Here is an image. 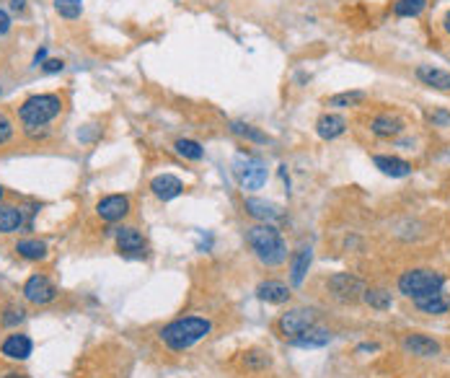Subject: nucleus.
<instances>
[{"mask_svg": "<svg viewBox=\"0 0 450 378\" xmlns=\"http://www.w3.org/2000/svg\"><path fill=\"white\" fill-rule=\"evenodd\" d=\"M212 331V324L205 316H178L160 329V342L174 352H184L202 342Z\"/></svg>", "mask_w": 450, "mask_h": 378, "instance_id": "obj_1", "label": "nucleus"}, {"mask_svg": "<svg viewBox=\"0 0 450 378\" xmlns=\"http://www.w3.org/2000/svg\"><path fill=\"white\" fill-rule=\"evenodd\" d=\"M246 244L251 246L253 256L267 267H280L288 259V244L272 223H256L246 228Z\"/></svg>", "mask_w": 450, "mask_h": 378, "instance_id": "obj_2", "label": "nucleus"}, {"mask_svg": "<svg viewBox=\"0 0 450 378\" xmlns=\"http://www.w3.org/2000/svg\"><path fill=\"white\" fill-rule=\"evenodd\" d=\"M62 112V99L57 94H37L28 96L19 106V120L26 127V133H37V127H44Z\"/></svg>", "mask_w": 450, "mask_h": 378, "instance_id": "obj_3", "label": "nucleus"}, {"mask_svg": "<svg viewBox=\"0 0 450 378\" xmlns=\"http://www.w3.org/2000/svg\"><path fill=\"white\" fill-rule=\"evenodd\" d=\"M442 285H445V274L435 272V270H409L399 277V293L417 301L422 295L442 290Z\"/></svg>", "mask_w": 450, "mask_h": 378, "instance_id": "obj_4", "label": "nucleus"}, {"mask_svg": "<svg viewBox=\"0 0 450 378\" xmlns=\"http://www.w3.org/2000/svg\"><path fill=\"white\" fill-rule=\"evenodd\" d=\"M235 176L241 179L244 189H262L264 181H267V163L256 156H246V153H238L233 161Z\"/></svg>", "mask_w": 450, "mask_h": 378, "instance_id": "obj_5", "label": "nucleus"}, {"mask_svg": "<svg viewBox=\"0 0 450 378\" xmlns=\"http://www.w3.org/2000/svg\"><path fill=\"white\" fill-rule=\"evenodd\" d=\"M328 290L331 295L342 303H355L362 301V293H365V283L357 277V274L349 272H337L328 277Z\"/></svg>", "mask_w": 450, "mask_h": 378, "instance_id": "obj_6", "label": "nucleus"}, {"mask_svg": "<svg viewBox=\"0 0 450 378\" xmlns=\"http://www.w3.org/2000/svg\"><path fill=\"white\" fill-rule=\"evenodd\" d=\"M316 324V313L310 309H292V311L282 313L280 322H277V331H280L285 340L290 342L292 337H298L303 331Z\"/></svg>", "mask_w": 450, "mask_h": 378, "instance_id": "obj_7", "label": "nucleus"}, {"mask_svg": "<svg viewBox=\"0 0 450 378\" xmlns=\"http://www.w3.org/2000/svg\"><path fill=\"white\" fill-rule=\"evenodd\" d=\"M24 298L34 306H47L57 298V288L49 283V277L44 274H31L24 283Z\"/></svg>", "mask_w": 450, "mask_h": 378, "instance_id": "obj_8", "label": "nucleus"}, {"mask_svg": "<svg viewBox=\"0 0 450 378\" xmlns=\"http://www.w3.org/2000/svg\"><path fill=\"white\" fill-rule=\"evenodd\" d=\"M96 213L101 220L106 223H117L122 217L130 215V197L127 195H109V197H101L99 205H96Z\"/></svg>", "mask_w": 450, "mask_h": 378, "instance_id": "obj_9", "label": "nucleus"}, {"mask_svg": "<svg viewBox=\"0 0 450 378\" xmlns=\"http://www.w3.org/2000/svg\"><path fill=\"white\" fill-rule=\"evenodd\" d=\"M145 249H148V244H145V238H142V233L138 228H132V226L117 228V252H119V254L142 256L145 254Z\"/></svg>", "mask_w": 450, "mask_h": 378, "instance_id": "obj_10", "label": "nucleus"}, {"mask_svg": "<svg viewBox=\"0 0 450 378\" xmlns=\"http://www.w3.org/2000/svg\"><path fill=\"white\" fill-rule=\"evenodd\" d=\"M401 347L414 358H435L440 355V345L427 337V334H406L401 340Z\"/></svg>", "mask_w": 450, "mask_h": 378, "instance_id": "obj_11", "label": "nucleus"}, {"mask_svg": "<svg viewBox=\"0 0 450 378\" xmlns=\"http://www.w3.org/2000/svg\"><path fill=\"white\" fill-rule=\"evenodd\" d=\"M403 127H406V122L394 112L375 114L370 120V133L378 135V138H396V135L403 133Z\"/></svg>", "mask_w": 450, "mask_h": 378, "instance_id": "obj_12", "label": "nucleus"}, {"mask_svg": "<svg viewBox=\"0 0 450 378\" xmlns=\"http://www.w3.org/2000/svg\"><path fill=\"white\" fill-rule=\"evenodd\" d=\"M316 133L324 140H337V138H342V135L347 133V120L342 114H331V112L321 114L319 122H316Z\"/></svg>", "mask_w": 450, "mask_h": 378, "instance_id": "obj_13", "label": "nucleus"}, {"mask_svg": "<svg viewBox=\"0 0 450 378\" xmlns=\"http://www.w3.org/2000/svg\"><path fill=\"white\" fill-rule=\"evenodd\" d=\"M328 342H331V331L313 324V327H308L303 334L292 337L290 345L292 347H303V350H313V347H326Z\"/></svg>", "mask_w": 450, "mask_h": 378, "instance_id": "obj_14", "label": "nucleus"}, {"mask_svg": "<svg viewBox=\"0 0 450 378\" xmlns=\"http://www.w3.org/2000/svg\"><path fill=\"white\" fill-rule=\"evenodd\" d=\"M150 189H153V195L158 199L169 202V199L178 197V195L184 192V184H181V179L174 176V174H160V176H156V179L150 181Z\"/></svg>", "mask_w": 450, "mask_h": 378, "instance_id": "obj_15", "label": "nucleus"}, {"mask_svg": "<svg viewBox=\"0 0 450 378\" xmlns=\"http://www.w3.org/2000/svg\"><path fill=\"white\" fill-rule=\"evenodd\" d=\"M246 213L251 217H256L259 223H274L282 217V210L274 205V202H267V199H256V197H249L246 199Z\"/></svg>", "mask_w": 450, "mask_h": 378, "instance_id": "obj_16", "label": "nucleus"}, {"mask_svg": "<svg viewBox=\"0 0 450 378\" xmlns=\"http://www.w3.org/2000/svg\"><path fill=\"white\" fill-rule=\"evenodd\" d=\"M256 295L267 303H274V306H282V303L290 301V288L282 283V280H264L256 288Z\"/></svg>", "mask_w": 450, "mask_h": 378, "instance_id": "obj_17", "label": "nucleus"}, {"mask_svg": "<svg viewBox=\"0 0 450 378\" xmlns=\"http://www.w3.org/2000/svg\"><path fill=\"white\" fill-rule=\"evenodd\" d=\"M414 306L419 309L422 313H430V316H442V313H448L450 309V295L445 290H435L430 295H422V298H417Z\"/></svg>", "mask_w": 450, "mask_h": 378, "instance_id": "obj_18", "label": "nucleus"}, {"mask_svg": "<svg viewBox=\"0 0 450 378\" xmlns=\"http://www.w3.org/2000/svg\"><path fill=\"white\" fill-rule=\"evenodd\" d=\"M34 350V342L28 340L26 334H10L8 340L0 345V352L10 360H26Z\"/></svg>", "mask_w": 450, "mask_h": 378, "instance_id": "obj_19", "label": "nucleus"}, {"mask_svg": "<svg viewBox=\"0 0 450 378\" xmlns=\"http://www.w3.org/2000/svg\"><path fill=\"white\" fill-rule=\"evenodd\" d=\"M375 169H381L385 176H394V179H401V176H409L412 174V163L403 161V158H396V156H373Z\"/></svg>", "mask_w": 450, "mask_h": 378, "instance_id": "obj_20", "label": "nucleus"}, {"mask_svg": "<svg viewBox=\"0 0 450 378\" xmlns=\"http://www.w3.org/2000/svg\"><path fill=\"white\" fill-rule=\"evenodd\" d=\"M417 78H419L424 85H430V88H438V91H450V73H445V70H440V67L419 65V67H417Z\"/></svg>", "mask_w": 450, "mask_h": 378, "instance_id": "obj_21", "label": "nucleus"}, {"mask_svg": "<svg viewBox=\"0 0 450 378\" xmlns=\"http://www.w3.org/2000/svg\"><path fill=\"white\" fill-rule=\"evenodd\" d=\"M310 259H313V252H310V246H303V249H298L295 252V256H292L290 262V280L292 285L298 288V285H303V280H306V274H308V267H310Z\"/></svg>", "mask_w": 450, "mask_h": 378, "instance_id": "obj_22", "label": "nucleus"}, {"mask_svg": "<svg viewBox=\"0 0 450 378\" xmlns=\"http://www.w3.org/2000/svg\"><path fill=\"white\" fill-rule=\"evenodd\" d=\"M16 252H19V256L28 259V262H42V259H47V244L39 241V238H21L19 244H16Z\"/></svg>", "mask_w": 450, "mask_h": 378, "instance_id": "obj_23", "label": "nucleus"}, {"mask_svg": "<svg viewBox=\"0 0 450 378\" xmlns=\"http://www.w3.org/2000/svg\"><path fill=\"white\" fill-rule=\"evenodd\" d=\"M24 226V210L13 205H0V233H16Z\"/></svg>", "mask_w": 450, "mask_h": 378, "instance_id": "obj_24", "label": "nucleus"}, {"mask_svg": "<svg viewBox=\"0 0 450 378\" xmlns=\"http://www.w3.org/2000/svg\"><path fill=\"white\" fill-rule=\"evenodd\" d=\"M362 303L370 306L373 311H388L391 306H394V298L388 290L383 288H365V293H362Z\"/></svg>", "mask_w": 450, "mask_h": 378, "instance_id": "obj_25", "label": "nucleus"}, {"mask_svg": "<svg viewBox=\"0 0 450 378\" xmlns=\"http://www.w3.org/2000/svg\"><path fill=\"white\" fill-rule=\"evenodd\" d=\"M246 370H251V373H262L272 365V358H269V352L267 350H259V347H251V350L244 352V358H241Z\"/></svg>", "mask_w": 450, "mask_h": 378, "instance_id": "obj_26", "label": "nucleus"}, {"mask_svg": "<svg viewBox=\"0 0 450 378\" xmlns=\"http://www.w3.org/2000/svg\"><path fill=\"white\" fill-rule=\"evenodd\" d=\"M231 133L238 135V138H244V140L249 142H256V145H267L269 142V138H267V133H262V130H256L253 124H246V122H231Z\"/></svg>", "mask_w": 450, "mask_h": 378, "instance_id": "obj_27", "label": "nucleus"}, {"mask_svg": "<svg viewBox=\"0 0 450 378\" xmlns=\"http://www.w3.org/2000/svg\"><path fill=\"white\" fill-rule=\"evenodd\" d=\"M365 99H367L365 91H344V94L328 96V99H326V106H334V109H349V106L362 104Z\"/></svg>", "mask_w": 450, "mask_h": 378, "instance_id": "obj_28", "label": "nucleus"}, {"mask_svg": "<svg viewBox=\"0 0 450 378\" xmlns=\"http://www.w3.org/2000/svg\"><path fill=\"white\" fill-rule=\"evenodd\" d=\"M427 8V0H396L394 13L399 19H417Z\"/></svg>", "mask_w": 450, "mask_h": 378, "instance_id": "obj_29", "label": "nucleus"}, {"mask_svg": "<svg viewBox=\"0 0 450 378\" xmlns=\"http://www.w3.org/2000/svg\"><path fill=\"white\" fill-rule=\"evenodd\" d=\"M174 148H176L178 156L187 158V161H202V156H205L202 145H199L197 140H189V138H178V140L174 142Z\"/></svg>", "mask_w": 450, "mask_h": 378, "instance_id": "obj_30", "label": "nucleus"}, {"mask_svg": "<svg viewBox=\"0 0 450 378\" xmlns=\"http://www.w3.org/2000/svg\"><path fill=\"white\" fill-rule=\"evenodd\" d=\"M55 10L62 19L73 21L83 13V0H55Z\"/></svg>", "mask_w": 450, "mask_h": 378, "instance_id": "obj_31", "label": "nucleus"}, {"mask_svg": "<svg viewBox=\"0 0 450 378\" xmlns=\"http://www.w3.org/2000/svg\"><path fill=\"white\" fill-rule=\"evenodd\" d=\"M24 319H26V311H24L21 306H6V311L0 316V322L6 324V327H16V324H21Z\"/></svg>", "mask_w": 450, "mask_h": 378, "instance_id": "obj_32", "label": "nucleus"}, {"mask_svg": "<svg viewBox=\"0 0 450 378\" xmlns=\"http://www.w3.org/2000/svg\"><path fill=\"white\" fill-rule=\"evenodd\" d=\"M10 138H13V124H10V120L6 114H0V145L8 142Z\"/></svg>", "mask_w": 450, "mask_h": 378, "instance_id": "obj_33", "label": "nucleus"}, {"mask_svg": "<svg viewBox=\"0 0 450 378\" xmlns=\"http://www.w3.org/2000/svg\"><path fill=\"white\" fill-rule=\"evenodd\" d=\"M42 67H44V73H60V70L65 67V63H62V60H44Z\"/></svg>", "mask_w": 450, "mask_h": 378, "instance_id": "obj_34", "label": "nucleus"}, {"mask_svg": "<svg viewBox=\"0 0 450 378\" xmlns=\"http://www.w3.org/2000/svg\"><path fill=\"white\" fill-rule=\"evenodd\" d=\"M430 120L435 124H448L450 122V114L448 112H432L430 114Z\"/></svg>", "mask_w": 450, "mask_h": 378, "instance_id": "obj_35", "label": "nucleus"}, {"mask_svg": "<svg viewBox=\"0 0 450 378\" xmlns=\"http://www.w3.org/2000/svg\"><path fill=\"white\" fill-rule=\"evenodd\" d=\"M8 28H10V16L0 8V34H8Z\"/></svg>", "mask_w": 450, "mask_h": 378, "instance_id": "obj_36", "label": "nucleus"}, {"mask_svg": "<svg viewBox=\"0 0 450 378\" xmlns=\"http://www.w3.org/2000/svg\"><path fill=\"white\" fill-rule=\"evenodd\" d=\"M44 57H47V49L42 47V49L37 52V55H34V65H39V63H44Z\"/></svg>", "mask_w": 450, "mask_h": 378, "instance_id": "obj_37", "label": "nucleus"}, {"mask_svg": "<svg viewBox=\"0 0 450 378\" xmlns=\"http://www.w3.org/2000/svg\"><path fill=\"white\" fill-rule=\"evenodd\" d=\"M10 8H13V10H24V8H26V0H10Z\"/></svg>", "mask_w": 450, "mask_h": 378, "instance_id": "obj_38", "label": "nucleus"}, {"mask_svg": "<svg viewBox=\"0 0 450 378\" xmlns=\"http://www.w3.org/2000/svg\"><path fill=\"white\" fill-rule=\"evenodd\" d=\"M442 28H445V31L450 34V10L445 13V19H442Z\"/></svg>", "mask_w": 450, "mask_h": 378, "instance_id": "obj_39", "label": "nucleus"}, {"mask_svg": "<svg viewBox=\"0 0 450 378\" xmlns=\"http://www.w3.org/2000/svg\"><path fill=\"white\" fill-rule=\"evenodd\" d=\"M3 195H6V189H3V187H0V199H3Z\"/></svg>", "mask_w": 450, "mask_h": 378, "instance_id": "obj_40", "label": "nucleus"}]
</instances>
